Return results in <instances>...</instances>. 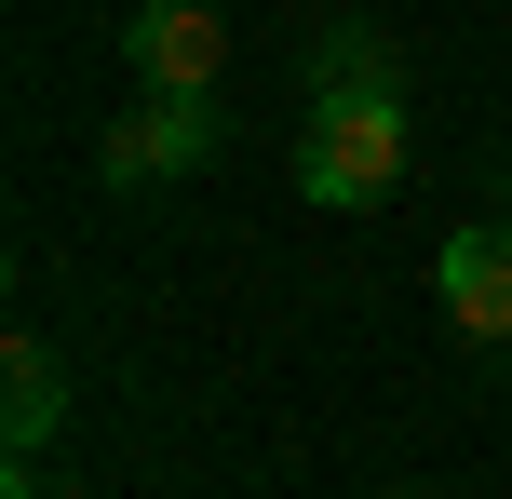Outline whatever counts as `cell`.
I'll return each instance as SVG.
<instances>
[{
	"label": "cell",
	"instance_id": "obj_5",
	"mask_svg": "<svg viewBox=\"0 0 512 499\" xmlns=\"http://www.w3.org/2000/svg\"><path fill=\"white\" fill-rule=\"evenodd\" d=\"M0 365H14V459H41V446H54V419H68V365H54L41 338H14Z\"/></svg>",
	"mask_w": 512,
	"mask_h": 499
},
{
	"label": "cell",
	"instance_id": "obj_3",
	"mask_svg": "<svg viewBox=\"0 0 512 499\" xmlns=\"http://www.w3.org/2000/svg\"><path fill=\"white\" fill-rule=\"evenodd\" d=\"M216 162V95H149L122 135H108V189H162Z\"/></svg>",
	"mask_w": 512,
	"mask_h": 499
},
{
	"label": "cell",
	"instance_id": "obj_2",
	"mask_svg": "<svg viewBox=\"0 0 512 499\" xmlns=\"http://www.w3.org/2000/svg\"><path fill=\"white\" fill-rule=\"evenodd\" d=\"M122 54L149 68V95H203V81L230 68V14H216V0H135Z\"/></svg>",
	"mask_w": 512,
	"mask_h": 499
},
{
	"label": "cell",
	"instance_id": "obj_1",
	"mask_svg": "<svg viewBox=\"0 0 512 499\" xmlns=\"http://www.w3.org/2000/svg\"><path fill=\"white\" fill-rule=\"evenodd\" d=\"M297 189L324 216H364L405 189V95H310V135H297Z\"/></svg>",
	"mask_w": 512,
	"mask_h": 499
},
{
	"label": "cell",
	"instance_id": "obj_4",
	"mask_svg": "<svg viewBox=\"0 0 512 499\" xmlns=\"http://www.w3.org/2000/svg\"><path fill=\"white\" fill-rule=\"evenodd\" d=\"M432 297H445V311H459L486 351H512V230H445Z\"/></svg>",
	"mask_w": 512,
	"mask_h": 499
},
{
	"label": "cell",
	"instance_id": "obj_6",
	"mask_svg": "<svg viewBox=\"0 0 512 499\" xmlns=\"http://www.w3.org/2000/svg\"><path fill=\"white\" fill-rule=\"evenodd\" d=\"M310 95H405L391 54H378V27H324V41H310Z\"/></svg>",
	"mask_w": 512,
	"mask_h": 499
}]
</instances>
